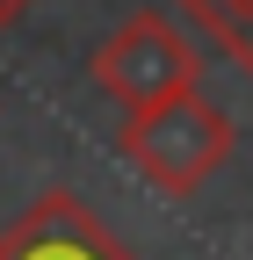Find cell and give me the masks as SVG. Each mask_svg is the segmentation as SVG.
Returning a JSON list of instances; mask_svg holds the SVG:
<instances>
[{
  "label": "cell",
  "mask_w": 253,
  "mask_h": 260,
  "mask_svg": "<svg viewBox=\"0 0 253 260\" xmlns=\"http://www.w3.org/2000/svg\"><path fill=\"white\" fill-rule=\"evenodd\" d=\"M232 145H239L232 116L217 109L203 87L174 94V102H160V109L123 116V130H116L123 167H131L152 195H167V203H188V195L232 159Z\"/></svg>",
  "instance_id": "obj_1"
},
{
  "label": "cell",
  "mask_w": 253,
  "mask_h": 260,
  "mask_svg": "<svg viewBox=\"0 0 253 260\" xmlns=\"http://www.w3.org/2000/svg\"><path fill=\"white\" fill-rule=\"evenodd\" d=\"M87 80L102 87L123 116H138V109H160L174 94L203 87V51H196V37H188L174 15L138 8V15H123L109 37L94 44Z\"/></svg>",
  "instance_id": "obj_2"
},
{
  "label": "cell",
  "mask_w": 253,
  "mask_h": 260,
  "mask_svg": "<svg viewBox=\"0 0 253 260\" xmlns=\"http://www.w3.org/2000/svg\"><path fill=\"white\" fill-rule=\"evenodd\" d=\"M0 260H138L131 239L102 224V210H87L73 188H44L8 232H0Z\"/></svg>",
  "instance_id": "obj_3"
},
{
  "label": "cell",
  "mask_w": 253,
  "mask_h": 260,
  "mask_svg": "<svg viewBox=\"0 0 253 260\" xmlns=\"http://www.w3.org/2000/svg\"><path fill=\"white\" fill-rule=\"evenodd\" d=\"M174 8L196 22L203 37H217V51L253 80V0H174Z\"/></svg>",
  "instance_id": "obj_4"
},
{
  "label": "cell",
  "mask_w": 253,
  "mask_h": 260,
  "mask_svg": "<svg viewBox=\"0 0 253 260\" xmlns=\"http://www.w3.org/2000/svg\"><path fill=\"white\" fill-rule=\"evenodd\" d=\"M29 8H37V0H0V37H8V29H15V22H22Z\"/></svg>",
  "instance_id": "obj_5"
}]
</instances>
